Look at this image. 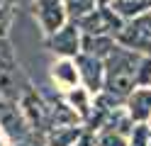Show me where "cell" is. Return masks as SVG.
Instances as JSON below:
<instances>
[{"label": "cell", "instance_id": "6da1fadb", "mask_svg": "<svg viewBox=\"0 0 151 146\" xmlns=\"http://www.w3.org/2000/svg\"><path fill=\"white\" fill-rule=\"evenodd\" d=\"M141 58H144L141 54L117 44L115 51L105 58V88H102V93L117 102H124L137 88Z\"/></svg>", "mask_w": 151, "mask_h": 146}, {"label": "cell", "instance_id": "5b68a950", "mask_svg": "<svg viewBox=\"0 0 151 146\" xmlns=\"http://www.w3.org/2000/svg\"><path fill=\"white\" fill-rule=\"evenodd\" d=\"M81 42H83V32L76 22H66L56 34L46 37L49 51L56 54L59 58H76L81 54Z\"/></svg>", "mask_w": 151, "mask_h": 146}, {"label": "cell", "instance_id": "9c48e42d", "mask_svg": "<svg viewBox=\"0 0 151 146\" xmlns=\"http://www.w3.org/2000/svg\"><path fill=\"white\" fill-rule=\"evenodd\" d=\"M124 110L134 124H149L151 122V88H134L127 100Z\"/></svg>", "mask_w": 151, "mask_h": 146}, {"label": "cell", "instance_id": "ac0fdd59", "mask_svg": "<svg viewBox=\"0 0 151 146\" xmlns=\"http://www.w3.org/2000/svg\"><path fill=\"white\" fill-rule=\"evenodd\" d=\"M98 5H102V7H112V3H115V0H95Z\"/></svg>", "mask_w": 151, "mask_h": 146}, {"label": "cell", "instance_id": "52a82bcc", "mask_svg": "<svg viewBox=\"0 0 151 146\" xmlns=\"http://www.w3.org/2000/svg\"><path fill=\"white\" fill-rule=\"evenodd\" d=\"M34 17H37V24L44 32V37L56 34L68 22L63 3H51V0H34Z\"/></svg>", "mask_w": 151, "mask_h": 146}, {"label": "cell", "instance_id": "8fae6325", "mask_svg": "<svg viewBox=\"0 0 151 146\" xmlns=\"http://www.w3.org/2000/svg\"><path fill=\"white\" fill-rule=\"evenodd\" d=\"M63 102L73 110V114L81 119V124L86 127L88 124V119H90V114H93V107H95V95H90L86 88H76V90H71V93H66L63 95Z\"/></svg>", "mask_w": 151, "mask_h": 146}, {"label": "cell", "instance_id": "4fadbf2b", "mask_svg": "<svg viewBox=\"0 0 151 146\" xmlns=\"http://www.w3.org/2000/svg\"><path fill=\"white\" fill-rule=\"evenodd\" d=\"M112 10L122 17V19H132L139 17L151 10V0H115L112 3Z\"/></svg>", "mask_w": 151, "mask_h": 146}, {"label": "cell", "instance_id": "e0dca14e", "mask_svg": "<svg viewBox=\"0 0 151 146\" xmlns=\"http://www.w3.org/2000/svg\"><path fill=\"white\" fill-rule=\"evenodd\" d=\"M15 146H46V144H44V136H39V134H29L24 141L15 144Z\"/></svg>", "mask_w": 151, "mask_h": 146}, {"label": "cell", "instance_id": "d6986e66", "mask_svg": "<svg viewBox=\"0 0 151 146\" xmlns=\"http://www.w3.org/2000/svg\"><path fill=\"white\" fill-rule=\"evenodd\" d=\"M51 3H63V0H51Z\"/></svg>", "mask_w": 151, "mask_h": 146}, {"label": "cell", "instance_id": "ffe728a7", "mask_svg": "<svg viewBox=\"0 0 151 146\" xmlns=\"http://www.w3.org/2000/svg\"><path fill=\"white\" fill-rule=\"evenodd\" d=\"M149 146H151V136H149Z\"/></svg>", "mask_w": 151, "mask_h": 146}, {"label": "cell", "instance_id": "44dd1931", "mask_svg": "<svg viewBox=\"0 0 151 146\" xmlns=\"http://www.w3.org/2000/svg\"><path fill=\"white\" fill-rule=\"evenodd\" d=\"M149 129H151V122H149Z\"/></svg>", "mask_w": 151, "mask_h": 146}, {"label": "cell", "instance_id": "7c38bea8", "mask_svg": "<svg viewBox=\"0 0 151 146\" xmlns=\"http://www.w3.org/2000/svg\"><path fill=\"white\" fill-rule=\"evenodd\" d=\"M117 46V39L115 37H93V34H83V42H81V54H88V56H95L100 61L115 51Z\"/></svg>", "mask_w": 151, "mask_h": 146}, {"label": "cell", "instance_id": "2e32d148", "mask_svg": "<svg viewBox=\"0 0 151 146\" xmlns=\"http://www.w3.org/2000/svg\"><path fill=\"white\" fill-rule=\"evenodd\" d=\"M137 88H151V56L141 58L139 76H137Z\"/></svg>", "mask_w": 151, "mask_h": 146}, {"label": "cell", "instance_id": "277c9868", "mask_svg": "<svg viewBox=\"0 0 151 146\" xmlns=\"http://www.w3.org/2000/svg\"><path fill=\"white\" fill-rule=\"evenodd\" d=\"M78 29L83 34H93V37H117V32L122 29L124 19H122L112 7H102L98 5L90 15H86L83 19H78Z\"/></svg>", "mask_w": 151, "mask_h": 146}, {"label": "cell", "instance_id": "30bf717a", "mask_svg": "<svg viewBox=\"0 0 151 146\" xmlns=\"http://www.w3.org/2000/svg\"><path fill=\"white\" fill-rule=\"evenodd\" d=\"M83 136H86L83 124H59L44 134V144L46 146H76Z\"/></svg>", "mask_w": 151, "mask_h": 146}, {"label": "cell", "instance_id": "7a4b0ae2", "mask_svg": "<svg viewBox=\"0 0 151 146\" xmlns=\"http://www.w3.org/2000/svg\"><path fill=\"white\" fill-rule=\"evenodd\" d=\"M115 39L119 46L132 49L141 56H151V10L139 17L124 19V24H122Z\"/></svg>", "mask_w": 151, "mask_h": 146}, {"label": "cell", "instance_id": "3957f363", "mask_svg": "<svg viewBox=\"0 0 151 146\" xmlns=\"http://www.w3.org/2000/svg\"><path fill=\"white\" fill-rule=\"evenodd\" d=\"M0 134H3L12 146L24 141L27 136L32 134L29 124H27L24 114L20 110V105H17V100L0 97Z\"/></svg>", "mask_w": 151, "mask_h": 146}, {"label": "cell", "instance_id": "8992f818", "mask_svg": "<svg viewBox=\"0 0 151 146\" xmlns=\"http://www.w3.org/2000/svg\"><path fill=\"white\" fill-rule=\"evenodd\" d=\"M73 61H76V68H78V76H81V85L90 95H100L102 88H105V61L88 56V54H78Z\"/></svg>", "mask_w": 151, "mask_h": 146}, {"label": "cell", "instance_id": "5bb4252c", "mask_svg": "<svg viewBox=\"0 0 151 146\" xmlns=\"http://www.w3.org/2000/svg\"><path fill=\"white\" fill-rule=\"evenodd\" d=\"M63 7H66V15H68V22H78L86 15H90L98 7V3L95 0H63Z\"/></svg>", "mask_w": 151, "mask_h": 146}, {"label": "cell", "instance_id": "9a60e30c", "mask_svg": "<svg viewBox=\"0 0 151 146\" xmlns=\"http://www.w3.org/2000/svg\"><path fill=\"white\" fill-rule=\"evenodd\" d=\"M93 139H95V146H129V136L117 134V132H107V129L93 134Z\"/></svg>", "mask_w": 151, "mask_h": 146}, {"label": "cell", "instance_id": "ba28073f", "mask_svg": "<svg viewBox=\"0 0 151 146\" xmlns=\"http://www.w3.org/2000/svg\"><path fill=\"white\" fill-rule=\"evenodd\" d=\"M51 81L56 85V90H61L63 95L81 88V76L73 58H56L51 63Z\"/></svg>", "mask_w": 151, "mask_h": 146}]
</instances>
